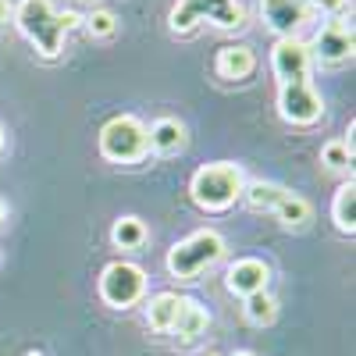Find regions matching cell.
<instances>
[{
    "label": "cell",
    "mask_w": 356,
    "mask_h": 356,
    "mask_svg": "<svg viewBox=\"0 0 356 356\" xmlns=\"http://www.w3.org/2000/svg\"><path fill=\"white\" fill-rule=\"evenodd\" d=\"M243 314H246V321L253 324V328H267V324H275V317H278V300L267 289L253 292V296L243 300Z\"/></svg>",
    "instance_id": "cell-19"
},
{
    "label": "cell",
    "mask_w": 356,
    "mask_h": 356,
    "mask_svg": "<svg viewBox=\"0 0 356 356\" xmlns=\"http://www.w3.org/2000/svg\"><path fill=\"white\" fill-rule=\"evenodd\" d=\"M97 292H100V300L111 310H129V307L143 303V296H146V271L139 264L114 260V264H107L100 271Z\"/></svg>",
    "instance_id": "cell-6"
},
{
    "label": "cell",
    "mask_w": 356,
    "mask_h": 356,
    "mask_svg": "<svg viewBox=\"0 0 356 356\" xmlns=\"http://www.w3.org/2000/svg\"><path fill=\"white\" fill-rule=\"evenodd\" d=\"M257 72V54L246 43H228L214 54V75L225 82H243Z\"/></svg>",
    "instance_id": "cell-12"
},
{
    "label": "cell",
    "mask_w": 356,
    "mask_h": 356,
    "mask_svg": "<svg viewBox=\"0 0 356 356\" xmlns=\"http://www.w3.org/2000/svg\"><path fill=\"white\" fill-rule=\"evenodd\" d=\"M321 164L328 168V171H349L353 168V154L346 150L342 139H332V143L321 146Z\"/></svg>",
    "instance_id": "cell-22"
},
{
    "label": "cell",
    "mask_w": 356,
    "mask_h": 356,
    "mask_svg": "<svg viewBox=\"0 0 356 356\" xmlns=\"http://www.w3.org/2000/svg\"><path fill=\"white\" fill-rule=\"evenodd\" d=\"M86 33L93 36V40H111V36L118 33V18H114V11H107V8L89 11V15H86Z\"/></svg>",
    "instance_id": "cell-21"
},
{
    "label": "cell",
    "mask_w": 356,
    "mask_h": 356,
    "mask_svg": "<svg viewBox=\"0 0 356 356\" xmlns=\"http://www.w3.org/2000/svg\"><path fill=\"white\" fill-rule=\"evenodd\" d=\"M150 154V132L136 114H118L100 129V157L111 164H139Z\"/></svg>",
    "instance_id": "cell-5"
},
{
    "label": "cell",
    "mask_w": 356,
    "mask_h": 356,
    "mask_svg": "<svg viewBox=\"0 0 356 356\" xmlns=\"http://www.w3.org/2000/svg\"><path fill=\"white\" fill-rule=\"evenodd\" d=\"M285 186H278V182H264V178H257V182H246L243 186V196L239 200H246V207H253V211H267V214H275V207L285 200Z\"/></svg>",
    "instance_id": "cell-17"
},
{
    "label": "cell",
    "mask_w": 356,
    "mask_h": 356,
    "mask_svg": "<svg viewBox=\"0 0 356 356\" xmlns=\"http://www.w3.org/2000/svg\"><path fill=\"white\" fill-rule=\"evenodd\" d=\"M275 218H278L285 228H307V225H310V218H314V207H310L303 196L285 193V200L275 207Z\"/></svg>",
    "instance_id": "cell-20"
},
{
    "label": "cell",
    "mask_w": 356,
    "mask_h": 356,
    "mask_svg": "<svg viewBox=\"0 0 356 356\" xmlns=\"http://www.w3.org/2000/svg\"><path fill=\"white\" fill-rule=\"evenodd\" d=\"M278 114H282V122L307 129V125L321 122L324 100L310 82H285V86H278Z\"/></svg>",
    "instance_id": "cell-7"
},
{
    "label": "cell",
    "mask_w": 356,
    "mask_h": 356,
    "mask_svg": "<svg viewBox=\"0 0 356 356\" xmlns=\"http://www.w3.org/2000/svg\"><path fill=\"white\" fill-rule=\"evenodd\" d=\"M178 303H182V296H175V292L150 296V303H146V328L150 332H171V324L178 317Z\"/></svg>",
    "instance_id": "cell-15"
},
{
    "label": "cell",
    "mask_w": 356,
    "mask_h": 356,
    "mask_svg": "<svg viewBox=\"0 0 356 356\" xmlns=\"http://www.w3.org/2000/svg\"><path fill=\"white\" fill-rule=\"evenodd\" d=\"M207 356H218V353H207Z\"/></svg>",
    "instance_id": "cell-29"
},
{
    "label": "cell",
    "mask_w": 356,
    "mask_h": 356,
    "mask_svg": "<svg viewBox=\"0 0 356 356\" xmlns=\"http://www.w3.org/2000/svg\"><path fill=\"white\" fill-rule=\"evenodd\" d=\"M310 50L303 40H278L275 50H271V72L278 75V82H310Z\"/></svg>",
    "instance_id": "cell-9"
},
{
    "label": "cell",
    "mask_w": 356,
    "mask_h": 356,
    "mask_svg": "<svg viewBox=\"0 0 356 356\" xmlns=\"http://www.w3.org/2000/svg\"><path fill=\"white\" fill-rule=\"evenodd\" d=\"M207 324H211V314L203 310V303L186 300V296H182V303H178V317L171 324V335L182 342V346H189V342H196L207 332Z\"/></svg>",
    "instance_id": "cell-13"
},
{
    "label": "cell",
    "mask_w": 356,
    "mask_h": 356,
    "mask_svg": "<svg viewBox=\"0 0 356 356\" xmlns=\"http://www.w3.org/2000/svg\"><path fill=\"white\" fill-rule=\"evenodd\" d=\"M307 11H317V15H339L346 8V0H300Z\"/></svg>",
    "instance_id": "cell-23"
},
{
    "label": "cell",
    "mask_w": 356,
    "mask_h": 356,
    "mask_svg": "<svg viewBox=\"0 0 356 356\" xmlns=\"http://www.w3.org/2000/svg\"><path fill=\"white\" fill-rule=\"evenodd\" d=\"M11 15H15L18 33L43 57H61L65 36L82 22L79 11H57L50 0H18V8Z\"/></svg>",
    "instance_id": "cell-1"
},
{
    "label": "cell",
    "mask_w": 356,
    "mask_h": 356,
    "mask_svg": "<svg viewBox=\"0 0 356 356\" xmlns=\"http://www.w3.org/2000/svg\"><path fill=\"white\" fill-rule=\"evenodd\" d=\"M25 356H43V353H36V349H29V353H25Z\"/></svg>",
    "instance_id": "cell-28"
},
{
    "label": "cell",
    "mask_w": 356,
    "mask_h": 356,
    "mask_svg": "<svg viewBox=\"0 0 356 356\" xmlns=\"http://www.w3.org/2000/svg\"><path fill=\"white\" fill-rule=\"evenodd\" d=\"M310 50V61L321 65H342L353 57V25H346V18H332L317 29Z\"/></svg>",
    "instance_id": "cell-8"
},
{
    "label": "cell",
    "mask_w": 356,
    "mask_h": 356,
    "mask_svg": "<svg viewBox=\"0 0 356 356\" xmlns=\"http://www.w3.org/2000/svg\"><path fill=\"white\" fill-rule=\"evenodd\" d=\"M332 221L342 235H349V239L356 235V182L353 178L339 186V193L332 200Z\"/></svg>",
    "instance_id": "cell-16"
},
{
    "label": "cell",
    "mask_w": 356,
    "mask_h": 356,
    "mask_svg": "<svg viewBox=\"0 0 356 356\" xmlns=\"http://www.w3.org/2000/svg\"><path fill=\"white\" fill-rule=\"evenodd\" d=\"M225 257V239L218 228H196L189 232L186 239H178L171 250H168V275L178 278V282H196L203 271Z\"/></svg>",
    "instance_id": "cell-3"
},
{
    "label": "cell",
    "mask_w": 356,
    "mask_h": 356,
    "mask_svg": "<svg viewBox=\"0 0 356 356\" xmlns=\"http://www.w3.org/2000/svg\"><path fill=\"white\" fill-rule=\"evenodd\" d=\"M232 356H257V353H250V349H239V353H232Z\"/></svg>",
    "instance_id": "cell-26"
},
{
    "label": "cell",
    "mask_w": 356,
    "mask_h": 356,
    "mask_svg": "<svg viewBox=\"0 0 356 356\" xmlns=\"http://www.w3.org/2000/svg\"><path fill=\"white\" fill-rule=\"evenodd\" d=\"M260 18L271 33H278V40H289L310 22V11L300 0H260Z\"/></svg>",
    "instance_id": "cell-11"
},
{
    "label": "cell",
    "mask_w": 356,
    "mask_h": 356,
    "mask_svg": "<svg viewBox=\"0 0 356 356\" xmlns=\"http://www.w3.org/2000/svg\"><path fill=\"white\" fill-rule=\"evenodd\" d=\"M203 22H211L214 29H239L246 22V8L239 0H178L168 18L175 36H189Z\"/></svg>",
    "instance_id": "cell-4"
},
{
    "label": "cell",
    "mask_w": 356,
    "mask_h": 356,
    "mask_svg": "<svg viewBox=\"0 0 356 356\" xmlns=\"http://www.w3.org/2000/svg\"><path fill=\"white\" fill-rule=\"evenodd\" d=\"M0 154H4V125H0Z\"/></svg>",
    "instance_id": "cell-27"
},
{
    "label": "cell",
    "mask_w": 356,
    "mask_h": 356,
    "mask_svg": "<svg viewBox=\"0 0 356 356\" xmlns=\"http://www.w3.org/2000/svg\"><path fill=\"white\" fill-rule=\"evenodd\" d=\"M4 218H8V207H4V200H0V225H4Z\"/></svg>",
    "instance_id": "cell-25"
},
{
    "label": "cell",
    "mask_w": 356,
    "mask_h": 356,
    "mask_svg": "<svg viewBox=\"0 0 356 356\" xmlns=\"http://www.w3.org/2000/svg\"><path fill=\"white\" fill-rule=\"evenodd\" d=\"M246 186V175L239 164L232 161H214V164H203L193 171L189 178V200L207 214H221L228 207L243 196Z\"/></svg>",
    "instance_id": "cell-2"
},
{
    "label": "cell",
    "mask_w": 356,
    "mask_h": 356,
    "mask_svg": "<svg viewBox=\"0 0 356 356\" xmlns=\"http://www.w3.org/2000/svg\"><path fill=\"white\" fill-rule=\"evenodd\" d=\"M146 132H150V150H157L164 157L186 150V125L178 118H157Z\"/></svg>",
    "instance_id": "cell-14"
},
{
    "label": "cell",
    "mask_w": 356,
    "mask_h": 356,
    "mask_svg": "<svg viewBox=\"0 0 356 356\" xmlns=\"http://www.w3.org/2000/svg\"><path fill=\"white\" fill-rule=\"evenodd\" d=\"M267 282H271V267H267L260 257H239L225 271V289L232 296H239V300H246V296H253V292H264Z\"/></svg>",
    "instance_id": "cell-10"
},
{
    "label": "cell",
    "mask_w": 356,
    "mask_h": 356,
    "mask_svg": "<svg viewBox=\"0 0 356 356\" xmlns=\"http://www.w3.org/2000/svg\"><path fill=\"white\" fill-rule=\"evenodd\" d=\"M8 15H11V8H8V0H0V25L8 22Z\"/></svg>",
    "instance_id": "cell-24"
},
{
    "label": "cell",
    "mask_w": 356,
    "mask_h": 356,
    "mask_svg": "<svg viewBox=\"0 0 356 356\" xmlns=\"http://www.w3.org/2000/svg\"><path fill=\"white\" fill-rule=\"evenodd\" d=\"M146 239H150V228H146L136 214L118 218L114 228H111V243H114L118 250H143Z\"/></svg>",
    "instance_id": "cell-18"
}]
</instances>
